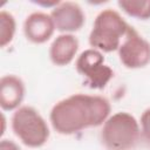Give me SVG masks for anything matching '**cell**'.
<instances>
[{"mask_svg":"<svg viewBox=\"0 0 150 150\" xmlns=\"http://www.w3.org/2000/svg\"><path fill=\"white\" fill-rule=\"evenodd\" d=\"M11 124L14 135L28 148L45 145L50 135L46 120L30 105L18 108L12 116Z\"/></svg>","mask_w":150,"mask_h":150,"instance_id":"obj_4","label":"cell"},{"mask_svg":"<svg viewBox=\"0 0 150 150\" xmlns=\"http://www.w3.org/2000/svg\"><path fill=\"white\" fill-rule=\"evenodd\" d=\"M110 102L98 95L73 94L56 102L49 114L53 129L60 135H74L102 125L110 116Z\"/></svg>","mask_w":150,"mask_h":150,"instance_id":"obj_1","label":"cell"},{"mask_svg":"<svg viewBox=\"0 0 150 150\" xmlns=\"http://www.w3.org/2000/svg\"><path fill=\"white\" fill-rule=\"evenodd\" d=\"M139 138V122L127 111L110 115L101 130V142L107 150H132Z\"/></svg>","mask_w":150,"mask_h":150,"instance_id":"obj_2","label":"cell"},{"mask_svg":"<svg viewBox=\"0 0 150 150\" xmlns=\"http://www.w3.org/2000/svg\"><path fill=\"white\" fill-rule=\"evenodd\" d=\"M117 5L131 18L138 20L150 19V0H120Z\"/></svg>","mask_w":150,"mask_h":150,"instance_id":"obj_11","label":"cell"},{"mask_svg":"<svg viewBox=\"0 0 150 150\" xmlns=\"http://www.w3.org/2000/svg\"><path fill=\"white\" fill-rule=\"evenodd\" d=\"M80 43L73 34H60L49 47V59L59 67L69 64L76 56Z\"/></svg>","mask_w":150,"mask_h":150,"instance_id":"obj_10","label":"cell"},{"mask_svg":"<svg viewBox=\"0 0 150 150\" xmlns=\"http://www.w3.org/2000/svg\"><path fill=\"white\" fill-rule=\"evenodd\" d=\"M25 84L15 75H5L0 79V107L5 111L20 108L25 97Z\"/></svg>","mask_w":150,"mask_h":150,"instance_id":"obj_9","label":"cell"},{"mask_svg":"<svg viewBox=\"0 0 150 150\" xmlns=\"http://www.w3.org/2000/svg\"><path fill=\"white\" fill-rule=\"evenodd\" d=\"M80 75L86 77V82L91 89H103L114 76L112 69L104 63L102 52L89 48L83 50L75 63Z\"/></svg>","mask_w":150,"mask_h":150,"instance_id":"obj_5","label":"cell"},{"mask_svg":"<svg viewBox=\"0 0 150 150\" xmlns=\"http://www.w3.org/2000/svg\"><path fill=\"white\" fill-rule=\"evenodd\" d=\"M139 127H141V137L150 146V108H146L142 112L139 120Z\"/></svg>","mask_w":150,"mask_h":150,"instance_id":"obj_13","label":"cell"},{"mask_svg":"<svg viewBox=\"0 0 150 150\" xmlns=\"http://www.w3.org/2000/svg\"><path fill=\"white\" fill-rule=\"evenodd\" d=\"M55 25L50 16L45 12L30 13L23 22V34L33 43L47 42L55 32Z\"/></svg>","mask_w":150,"mask_h":150,"instance_id":"obj_8","label":"cell"},{"mask_svg":"<svg viewBox=\"0 0 150 150\" xmlns=\"http://www.w3.org/2000/svg\"><path fill=\"white\" fill-rule=\"evenodd\" d=\"M0 150H21V149L15 142L11 139H2L0 142Z\"/></svg>","mask_w":150,"mask_h":150,"instance_id":"obj_14","label":"cell"},{"mask_svg":"<svg viewBox=\"0 0 150 150\" xmlns=\"http://www.w3.org/2000/svg\"><path fill=\"white\" fill-rule=\"evenodd\" d=\"M121 63L128 69H138L150 63V42L129 26L118 49Z\"/></svg>","mask_w":150,"mask_h":150,"instance_id":"obj_6","label":"cell"},{"mask_svg":"<svg viewBox=\"0 0 150 150\" xmlns=\"http://www.w3.org/2000/svg\"><path fill=\"white\" fill-rule=\"evenodd\" d=\"M56 30L62 34H71L80 30L86 21L81 6L73 1H64L55 6L50 13Z\"/></svg>","mask_w":150,"mask_h":150,"instance_id":"obj_7","label":"cell"},{"mask_svg":"<svg viewBox=\"0 0 150 150\" xmlns=\"http://www.w3.org/2000/svg\"><path fill=\"white\" fill-rule=\"evenodd\" d=\"M15 30H16V22L14 16L7 11H1L0 12V46L1 47H6L13 41Z\"/></svg>","mask_w":150,"mask_h":150,"instance_id":"obj_12","label":"cell"},{"mask_svg":"<svg viewBox=\"0 0 150 150\" xmlns=\"http://www.w3.org/2000/svg\"><path fill=\"white\" fill-rule=\"evenodd\" d=\"M129 26L117 11L103 9L95 18L89 34V45L104 53L117 50Z\"/></svg>","mask_w":150,"mask_h":150,"instance_id":"obj_3","label":"cell"}]
</instances>
